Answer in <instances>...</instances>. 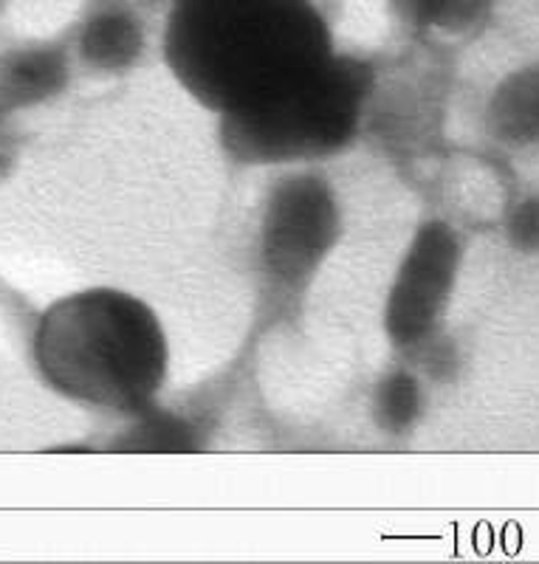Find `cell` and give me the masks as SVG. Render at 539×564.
I'll use <instances>...</instances> for the list:
<instances>
[{
    "instance_id": "1",
    "label": "cell",
    "mask_w": 539,
    "mask_h": 564,
    "mask_svg": "<svg viewBox=\"0 0 539 564\" xmlns=\"http://www.w3.org/2000/svg\"><path fill=\"white\" fill-rule=\"evenodd\" d=\"M334 57L309 0H179L170 14V68L224 119L285 102Z\"/></svg>"
},
{
    "instance_id": "2",
    "label": "cell",
    "mask_w": 539,
    "mask_h": 564,
    "mask_svg": "<svg viewBox=\"0 0 539 564\" xmlns=\"http://www.w3.org/2000/svg\"><path fill=\"white\" fill-rule=\"evenodd\" d=\"M34 367L65 401L116 415L155 406L168 381L164 327L139 296L116 289L65 294L40 314Z\"/></svg>"
},
{
    "instance_id": "3",
    "label": "cell",
    "mask_w": 539,
    "mask_h": 564,
    "mask_svg": "<svg viewBox=\"0 0 539 564\" xmlns=\"http://www.w3.org/2000/svg\"><path fill=\"white\" fill-rule=\"evenodd\" d=\"M367 90L365 65L334 57L314 83L285 102L224 119L226 150L246 164H285L334 153L354 139Z\"/></svg>"
},
{
    "instance_id": "4",
    "label": "cell",
    "mask_w": 539,
    "mask_h": 564,
    "mask_svg": "<svg viewBox=\"0 0 539 564\" xmlns=\"http://www.w3.org/2000/svg\"><path fill=\"white\" fill-rule=\"evenodd\" d=\"M339 240V209L320 175H289L271 189L260 229V274L280 305L305 291Z\"/></svg>"
},
{
    "instance_id": "5",
    "label": "cell",
    "mask_w": 539,
    "mask_h": 564,
    "mask_svg": "<svg viewBox=\"0 0 539 564\" xmlns=\"http://www.w3.org/2000/svg\"><path fill=\"white\" fill-rule=\"evenodd\" d=\"M452 271V243L443 231L430 229L416 240L398 274L387 305V327L392 341L412 345L430 330L438 316V302L446 294Z\"/></svg>"
},
{
    "instance_id": "6",
    "label": "cell",
    "mask_w": 539,
    "mask_h": 564,
    "mask_svg": "<svg viewBox=\"0 0 539 564\" xmlns=\"http://www.w3.org/2000/svg\"><path fill=\"white\" fill-rule=\"evenodd\" d=\"M72 83V57L57 45H20L0 54V105L7 113L52 102Z\"/></svg>"
},
{
    "instance_id": "7",
    "label": "cell",
    "mask_w": 539,
    "mask_h": 564,
    "mask_svg": "<svg viewBox=\"0 0 539 564\" xmlns=\"http://www.w3.org/2000/svg\"><path fill=\"white\" fill-rule=\"evenodd\" d=\"M77 48L79 63L85 68L119 74V70L133 68L142 54V26L125 12H99L83 26Z\"/></svg>"
},
{
    "instance_id": "8",
    "label": "cell",
    "mask_w": 539,
    "mask_h": 564,
    "mask_svg": "<svg viewBox=\"0 0 539 564\" xmlns=\"http://www.w3.org/2000/svg\"><path fill=\"white\" fill-rule=\"evenodd\" d=\"M379 410L385 412V423H407L412 417L410 410H416V387L407 376L385 381L379 398Z\"/></svg>"
},
{
    "instance_id": "9",
    "label": "cell",
    "mask_w": 539,
    "mask_h": 564,
    "mask_svg": "<svg viewBox=\"0 0 539 564\" xmlns=\"http://www.w3.org/2000/svg\"><path fill=\"white\" fill-rule=\"evenodd\" d=\"M7 108L0 105V141H3V130H7Z\"/></svg>"
}]
</instances>
